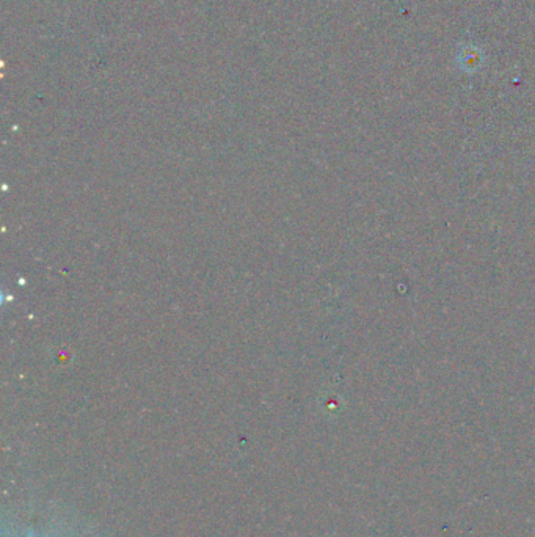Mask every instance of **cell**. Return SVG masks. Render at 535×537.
<instances>
[{
    "label": "cell",
    "mask_w": 535,
    "mask_h": 537,
    "mask_svg": "<svg viewBox=\"0 0 535 537\" xmlns=\"http://www.w3.org/2000/svg\"><path fill=\"white\" fill-rule=\"evenodd\" d=\"M459 67L466 72H474L482 67L483 63V54L479 47L466 45L460 49L457 57Z\"/></svg>",
    "instance_id": "obj_1"
}]
</instances>
